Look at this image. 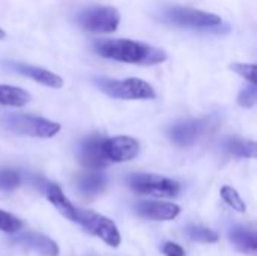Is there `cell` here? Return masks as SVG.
<instances>
[{"label": "cell", "instance_id": "603a6c76", "mask_svg": "<svg viewBox=\"0 0 257 256\" xmlns=\"http://www.w3.org/2000/svg\"><path fill=\"white\" fill-rule=\"evenodd\" d=\"M229 68L238 75H241L242 78H245L247 81H250V84H256V65L254 63H232L229 65Z\"/></svg>", "mask_w": 257, "mask_h": 256}, {"label": "cell", "instance_id": "7402d4cb", "mask_svg": "<svg viewBox=\"0 0 257 256\" xmlns=\"http://www.w3.org/2000/svg\"><path fill=\"white\" fill-rule=\"evenodd\" d=\"M21 177L17 170L5 169L0 170V189L3 190H14L20 186Z\"/></svg>", "mask_w": 257, "mask_h": 256}, {"label": "cell", "instance_id": "484cf974", "mask_svg": "<svg viewBox=\"0 0 257 256\" xmlns=\"http://www.w3.org/2000/svg\"><path fill=\"white\" fill-rule=\"evenodd\" d=\"M5 36H6V33H5V30H3V29L0 27V39H3Z\"/></svg>", "mask_w": 257, "mask_h": 256}, {"label": "cell", "instance_id": "4fadbf2b", "mask_svg": "<svg viewBox=\"0 0 257 256\" xmlns=\"http://www.w3.org/2000/svg\"><path fill=\"white\" fill-rule=\"evenodd\" d=\"M8 66L26 77H30L32 80H35L36 83H41L44 86H48L53 89H60L63 86L62 77L45 69V68L27 65V63H21V62H8Z\"/></svg>", "mask_w": 257, "mask_h": 256}, {"label": "cell", "instance_id": "7a4b0ae2", "mask_svg": "<svg viewBox=\"0 0 257 256\" xmlns=\"http://www.w3.org/2000/svg\"><path fill=\"white\" fill-rule=\"evenodd\" d=\"M157 21L179 27V29H190V30H199V32H215L223 33L229 32L230 26L224 23V20L212 12L194 9L190 6H181V5H163L157 8L152 14Z\"/></svg>", "mask_w": 257, "mask_h": 256}, {"label": "cell", "instance_id": "ffe728a7", "mask_svg": "<svg viewBox=\"0 0 257 256\" xmlns=\"http://www.w3.org/2000/svg\"><path fill=\"white\" fill-rule=\"evenodd\" d=\"M187 234L190 235L191 240L200 241V243H215V241H218V234L215 231L203 228V226L191 225V226L187 228Z\"/></svg>", "mask_w": 257, "mask_h": 256}, {"label": "cell", "instance_id": "7c38bea8", "mask_svg": "<svg viewBox=\"0 0 257 256\" xmlns=\"http://www.w3.org/2000/svg\"><path fill=\"white\" fill-rule=\"evenodd\" d=\"M102 140L98 136L87 139L80 149V161L89 170H101L108 166V160L102 151Z\"/></svg>", "mask_w": 257, "mask_h": 256}, {"label": "cell", "instance_id": "8992f818", "mask_svg": "<svg viewBox=\"0 0 257 256\" xmlns=\"http://www.w3.org/2000/svg\"><path fill=\"white\" fill-rule=\"evenodd\" d=\"M77 222L83 225V228L89 234L101 238L107 246L119 247L120 234L114 222L110 220L108 217L98 214L95 211H89V210H77Z\"/></svg>", "mask_w": 257, "mask_h": 256}, {"label": "cell", "instance_id": "d6986e66", "mask_svg": "<svg viewBox=\"0 0 257 256\" xmlns=\"http://www.w3.org/2000/svg\"><path fill=\"white\" fill-rule=\"evenodd\" d=\"M220 195H221L223 201H224L232 210H235V211H238V213H245V211H247L245 202L242 201V198L239 196V193H238L233 187H229V186L221 187Z\"/></svg>", "mask_w": 257, "mask_h": 256}, {"label": "cell", "instance_id": "5b68a950", "mask_svg": "<svg viewBox=\"0 0 257 256\" xmlns=\"http://www.w3.org/2000/svg\"><path fill=\"white\" fill-rule=\"evenodd\" d=\"M3 125L15 134L42 139H50L60 131V124L29 115H8L3 119Z\"/></svg>", "mask_w": 257, "mask_h": 256}, {"label": "cell", "instance_id": "d4e9b609", "mask_svg": "<svg viewBox=\"0 0 257 256\" xmlns=\"http://www.w3.org/2000/svg\"><path fill=\"white\" fill-rule=\"evenodd\" d=\"M163 253L166 256H185V250L175 243H166L163 247Z\"/></svg>", "mask_w": 257, "mask_h": 256}, {"label": "cell", "instance_id": "277c9868", "mask_svg": "<svg viewBox=\"0 0 257 256\" xmlns=\"http://www.w3.org/2000/svg\"><path fill=\"white\" fill-rule=\"evenodd\" d=\"M98 88L108 97L116 100H154V88L136 77L125 80H111V78H96Z\"/></svg>", "mask_w": 257, "mask_h": 256}, {"label": "cell", "instance_id": "e0dca14e", "mask_svg": "<svg viewBox=\"0 0 257 256\" xmlns=\"http://www.w3.org/2000/svg\"><path fill=\"white\" fill-rule=\"evenodd\" d=\"M29 101H30V95L24 89L17 88V86H9V84H0V104L2 106L23 107Z\"/></svg>", "mask_w": 257, "mask_h": 256}, {"label": "cell", "instance_id": "ba28073f", "mask_svg": "<svg viewBox=\"0 0 257 256\" xmlns=\"http://www.w3.org/2000/svg\"><path fill=\"white\" fill-rule=\"evenodd\" d=\"M102 151L110 163H125L137 157L140 145L128 136H116L102 140Z\"/></svg>", "mask_w": 257, "mask_h": 256}, {"label": "cell", "instance_id": "9a60e30c", "mask_svg": "<svg viewBox=\"0 0 257 256\" xmlns=\"http://www.w3.org/2000/svg\"><path fill=\"white\" fill-rule=\"evenodd\" d=\"M47 199L56 207V210L65 217L72 222H77V210L71 204V201L63 195L59 186L56 184H48L47 187Z\"/></svg>", "mask_w": 257, "mask_h": 256}, {"label": "cell", "instance_id": "6da1fadb", "mask_svg": "<svg viewBox=\"0 0 257 256\" xmlns=\"http://www.w3.org/2000/svg\"><path fill=\"white\" fill-rule=\"evenodd\" d=\"M93 51L104 57L123 63L133 65H158L166 62L167 53L158 47L148 42L114 38V39H99L93 42Z\"/></svg>", "mask_w": 257, "mask_h": 256}, {"label": "cell", "instance_id": "8fae6325", "mask_svg": "<svg viewBox=\"0 0 257 256\" xmlns=\"http://www.w3.org/2000/svg\"><path fill=\"white\" fill-rule=\"evenodd\" d=\"M205 131H206V122L197 119V121H185V122L175 124L170 128L169 136L173 140V143H176L178 146H191L197 142V139Z\"/></svg>", "mask_w": 257, "mask_h": 256}, {"label": "cell", "instance_id": "9c48e42d", "mask_svg": "<svg viewBox=\"0 0 257 256\" xmlns=\"http://www.w3.org/2000/svg\"><path fill=\"white\" fill-rule=\"evenodd\" d=\"M134 210H136L137 216H140L143 219L155 220V222L175 220L181 213V208L176 204L163 202V201H142V202L136 204Z\"/></svg>", "mask_w": 257, "mask_h": 256}, {"label": "cell", "instance_id": "cb8c5ba5", "mask_svg": "<svg viewBox=\"0 0 257 256\" xmlns=\"http://www.w3.org/2000/svg\"><path fill=\"white\" fill-rule=\"evenodd\" d=\"M257 100V89L256 84H250L245 89L241 91V94L238 95V104L242 107H253L256 104Z\"/></svg>", "mask_w": 257, "mask_h": 256}, {"label": "cell", "instance_id": "3957f363", "mask_svg": "<svg viewBox=\"0 0 257 256\" xmlns=\"http://www.w3.org/2000/svg\"><path fill=\"white\" fill-rule=\"evenodd\" d=\"M77 24L90 33H113L120 24V12L110 5H90L78 11Z\"/></svg>", "mask_w": 257, "mask_h": 256}, {"label": "cell", "instance_id": "30bf717a", "mask_svg": "<svg viewBox=\"0 0 257 256\" xmlns=\"http://www.w3.org/2000/svg\"><path fill=\"white\" fill-rule=\"evenodd\" d=\"M14 243L26 250H32L35 253H39L42 256H57L59 255V246L48 238L47 235L29 231L24 234H18Z\"/></svg>", "mask_w": 257, "mask_h": 256}, {"label": "cell", "instance_id": "ac0fdd59", "mask_svg": "<svg viewBox=\"0 0 257 256\" xmlns=\"http://www.w3.org/2000/svg\"><path fill=\"white\" fill-rule=\"evenodd\" d=\"M227 149L239 157L254 158L256 157V142L244 139H230L227 142Z\"/></svg>", "mask_w": 257, "mask_h": 256}, {"label": "cell", "instance_id": "5bb4252c", "mask_svg": "<svg viewBox=\"0 0 257 256\" xmlns=\"http://www.w3.org/2000/svg\"><path fill=\"white\" fill-rule=\"evenodd\" d=\"M229 238L236 250L251 256L257 253V237L253 229L245 226H233L229 232Z\"/></svg>", "mask_w": 257, "mask_h": 256}, {"label": "cell", "instance_id": "52a82bcc", "mask_svg": "<svg viewBox=\"0 0 257 256\" xmlns=\"http://www.w3.org/2000/svg\"><path fill=\"white\" fill-rule=\"evenodd\" d=\"M133 192L139 195H149L154 198H173L178 196L181 187L175 180L161 175H133L128 181Z\"/></svg>", "mask_w": 257, "mask_h": 256}, {"label": "cell", "instance_id": "2e32d148", "mask_svg": "<svg viewBox=\"0 0 257 256\" xmlns=\"http://www.w3.org/2000/svg\"><path fill=\"white\" fill-rule=\"evenodd\" d=\"M105 186H107V180L98 170H89L78 180V189L86 196H96L102 193Z\"/></svg>", "mask_w": 257, "mask_h": 256}, {"label": "cell", "instance_id": "44dd1931", "mask_svg": "<svg viewBox=\"0 0 257 256\" xmlns=\"http://www.w3.org/2000/svg\"><path fill=\"white\" fill-rule=\"evenodd\" d=\"M23 228V222L14 214L0 210V231L8 234H18Z\"/></svg>", "mask_w": 257, "mask_h": 256}]
</instances>
